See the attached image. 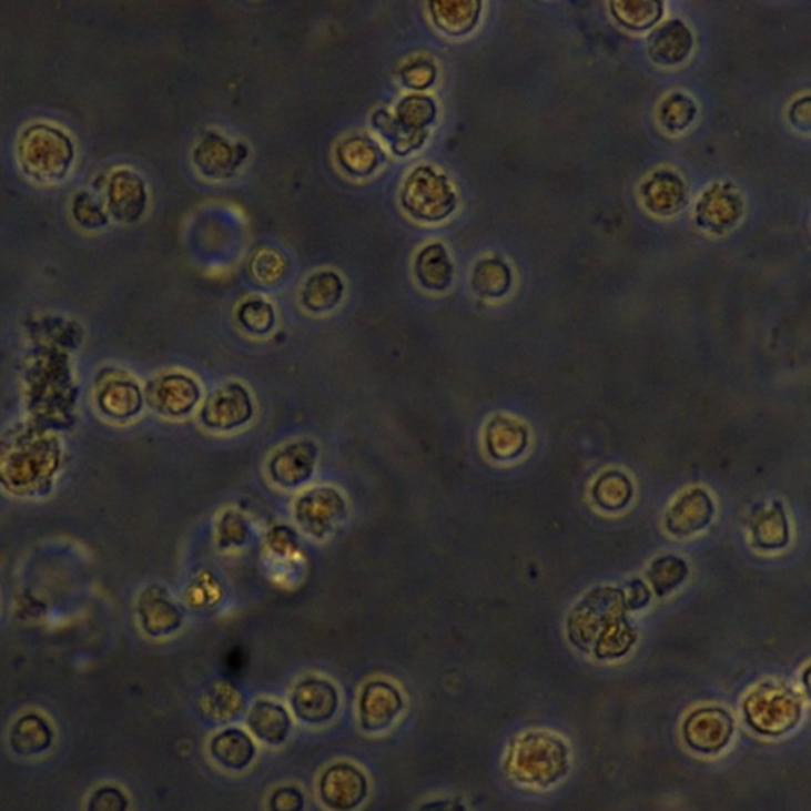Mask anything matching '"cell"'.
Listing matches in <instances>:
<instances>
[{
    "mask_svg": "<svg viewBox=\"0 0 811 811\" xmlns=\"http://www.w3.org/2000/svg\"><path fill=\"white\" fill-rule=\"evenodd\" d=\"M58 450L50 439L20 436L0 447V480L10 490H37L43 479L53 476Z\"/></svg>",
    "mask_w": 811,
    "mask_h": 811,
    "instance_id": "obj_1",
    "label": "cell"
},
{
    "mask_svg": "<svg viewBox=\"0 0 811 811\" xmlns=\"http://www.w3.org/2000/svg\"><path fill=\"white\" fill-rule=\"evenodd\" d=\"M22 170L40 183H55L69 172L73 146L69 136L51 125H32L18 144Z\"/></svg>",
    "mask_w": 811,
    "mask_h": 811,
    "instance_id": "obj_2",
    "label": "cell"
},
{
    "mask_svg": "<svg viewBox=\"0 0 811 811\" xmlns=\"http://www.w3.org/2000/svg\"><path fill=\"white\" fill-rule=\"evenodd\" d=\"M402 202L414 220L438 222L446 220L455 210L457 195L446 176L424 165L407 176Z\"/></svg>",
    "mask_w": 811,
    "mask_h": 811,
    "instance_id": "obj_3",
    "label": "cell"
},
{
    "mask_svg": "<svg viewBox=\"0 0 811 811\" xmlns=\"http://www.w3.org/2000/svg\"><path fill=\"white\" fill-rule=\"evenodd\" d=\"M296 524L316 539L335 533L347 516L343 495L333 487H316L303 491L294 506Z\"/></svg>",
    "mask_w": 811,
    "mask_h": 811,
    "instance_id": "obj_4",
    "label": "cell"
},
{
    "mask_svg": "<svg viewBox=\"0 0 811 811\" xmlns=\"http://www.w3.org/2000/svg\"><path fill=\"white\" fill-rule=\"evenodd\" d=\"M254 416V403L243 384L222 385L203 403L200 420L211 432L227 433L250 424Z\"/></svg>",
    "mask_w": 811,
    "mask_h": 811,
    "instance_id": "obj_5",
    "label": "cell"
},
{
    "mask_svg": "<svg viewBox=\"0 0 811 811\" xmlns=\"http://www.w3.org/2000/svg\"><path fill=\"white\" fill-rule=\"evenodd\" d=\"M318 450L313 440L287 444L272 455L268 474L281 488H298L313 477Z\"/></svg>",
    "mask_w": 811,
    "mask_h": 811,
    "instance_id": "obj_6",
    "label": "cell"
},
{
    "mask_svg": "<svg viewBox=\"0 0 811 811\" xmlns=\"http://www.w3.org/2000/svg\"><path fill=\"white\" fill-rule=\"evenodd\" d=\"M202 396L194 377L183 373L165 374L150 388L151 406L165 417H186L197 407Z\"/></svg>",
    "mask_w": 811,
    "mask_h": 811,
    "instance_id": "obj_7",
    "label": "cell"
},
{
    "mask_svg": "<svg viewBox=\"0 0 811 811\" xmlns=\"http://www.w3.org/2000/svg\"><path fill=\"white\" fill-rule=\"evenodd\" d=\"M368 794V781L354 766L339 762L321 779L322 802L333 811H352L362 805Z\"/></svg>",
    "mask_w": 811,
    "mask_h": 811,
    "instance_id": "obj_8",
    "label": "cell"
},
{
    "mask_svg": "<svg viewBox=\"0 0 811 811\" xmlns=\"http://www.w3.org/2000/svg\"><path fill=\"white\" fill-rule=\"evenodd\" d=\"M403 710L402 692L387 681H372L361 696V721L368 732H381L394 724Z\"/></svg>",
    "mask_w": 811,
    "mask_h": 811,
    "instance_id": "obj_9",
    "label": "cell"
},
{
    "mask_svg": "<svg viewBox=\"0 0 811 811\" xmlns=\"http://www.w3.org/2000/svg\"><path fill=\"white\" fill-rule=\"evenodd\" d=\"M339 706L336 688L327 680L306 679L296 685L292 707L300 720L310 724L327 723Z\"/></svg>",
    "mask_w": 811,
    "mask_h": 811,
    "instance_id": "obj_10",
    "label": "cell"
},
{
    "mask_svg": "<svg viewBox=\"0 0 811 811\" xmlns=\"http://www.w3.org/2000/svg\"><path fill=\"white\" fill-rule=\"evenodd\" d=\"M148 194L142 178L129 170L111 176L109 186L110 213L121 222H135L146 210Z\"/></svg>",
    "mask_w": 811,
    "mask_h": 811,
    "instance_id": "obj_11",
    "label": "cell"
},
{
    "mask_svg": "<svg viewBox=\"0 0 811 811\" xmlns=\"http://www.w3.org/2000/svg\"><path fill=\"white\" fill-rule=\"evenodd\" d=\"M139 614L144 631L151 636L172 635L183 625V612L164 588H148L140 599Z\"/></svg>",
    "mask_w": 811,
    "mask_h": 811,
    "instance_id": "obj_12",
    "label": "cell"
},
{
    "mask_svg": "<svg viewBox=\"0 0 811 811\" xmlns=\"http://www.w3.org/2000/svg\"><path fill=\"white\" fill-rule=\"evenodd\" d=\"M732 724L728 713L720 709H702L692 713L687 724V739L696 750L713 753L731 739Z\"/></svg>",
    "mask_w": 811,
    "mask_h": 811,
    "instance_id": "obj_13",
    "label": "cell"
},
{
    "mask_svg": "<svg viewBox=\"0 0 811 811\" xmlns=\"http://www.w3.org/2000/svg\"><path fill=\"white\" fill-rule=\"evenodd\" d=\"M239 148L224 136L211 133L195 148V164L203 175L213 178V180H224L239 169L240 162L244 158V154L239 153Z\"/></svg>",
    "mask_w": 811,
    "mask_h": 811,
    "instance_id": "obj_14",
    "label": "cell"
},
{
    "mask_svg": "<svg viewBox=\"0 0 811 811\" xmlns=\"http://www.w3.org/2000/svg\"><path fill=\"white\" fill-rule=\"evenodd\" d=\"M698 216L699 222L709 231H728L740 216L739 195L724 186L710 189L699 203Z\"/></svg>",
    "mask_w": 811,
    "mask_h": 811,
    "instance_id": "obj_15",
    "label": "cell"
},
{
    "mask_svg": "<svg viewBox=\"0 0 811 811\" xmlns=\"http://www.w3.org/2000/svg\"><path fill=\"white\" fill-rule=\"evenodd\" d=\"M433 22L447 36L460 37L472 32L479 21L480 2L473 0H444L429 3Z\"/></svg>",
    "mask_w": 811,
    "mask_h": 811,
    "instance_id": "obj_16",
    "label": "cell"
},
{
    "mask_svg": "<svg viewBox=\"0 0 811 811\" xmlns=\"http://www.w3.org/2000/svg\"><path fill=\"white\" fill-rule=\"evenodd\" d=\"M692 47V37L687 26L680 21L666 22L651 36L650 54L662 65L679 64Z\"/></svg>",
    "mask_w": 811,
    "mask_h": 811,
    "instance_id": "obj_17",
    "label": "cell"
},
{
    "mask_svg": "<svg viewBox=\"0 0 811 811\" xmlns=\"http://www.w3.org/2000/svg\"><path fill=\"white\" fill-rule=\"evenodd\" d=\"M253 734L270 746H280L291 731V717L280 703L258 701L247 717Z\"/></svg>",
    "mask_w": 811,
    "mask_h": 811,
    "instance_id": "obj_18",
    "label": "cell"
},
{
    "mask_svg": "<svg viewBox=\"0 0 811 811\" xmlns=\"http://www.w3.org/2000/svg\"><path fill=\"white\" fill-rule=\"evenodd\" d=\"M100 409L116 420H128L139 416L143 407V395L139 385L132 381H111L99 396Z\"/></svg>",
    "mask_w": 811,
    "mask_h": 811,
    "instance_id": "obj_19",
    "label": "cell"
},
{
    "mask_svg": "<svg viewBox=\"0 0 811 811\" xmlns=\"http://www.w3.org/2000/svg\"><path fill=\"white\" fill-rule=\"evenodd\" d=\"M211 754L231 770H243L253 762L255 746L242 729H225L211 740Z\"/></svg>",
    "mask_w": 811,
    "mask_h": 811,
    "instance_id": "obj_20",
    "label": "cell"
},
{
    "mask_svg": "<svg viewBox=\"0 0 811 811\" xmlns=\"http://www.w3.org/2000/svg\"><path fill=\"white\" fill-rule=\"evenodd\" d=\"M416 276L418 283L428 291H446L454 276V266L443 244H429L416 258Z\"/></svg>",
    "mask_w": 811,
    "mask_h": 811,
    "instance_id": "obj_21",
    "label": "cell"
},
{
    "mask_svg": "<svg viewBox=\"0 0 811 811\" xmlns=\"http://www.w3.org/2000/svg\"><path fill=\"white\" fill-rule=\"evenodd\" d=\"M336 158H338L339 165L351 175L368 176L379 165L383 154L373 140L357 135L349 136L338 144Z\"/></svg>",
    "mask_w": 811,
    "mask_h": 811,
    "instance_id": "obj_22",
    "label": "cell"
},
{
    "mask_svg": "<svg viewBox=\"0 0 811 811\" xmlns=\"http://www.w3.org/2000/svg\"><path fill=\"white\" fill-rule=\"evenodd\" d=\"M344 285L338 274L318 272L306 281L302 292V303L311 313H328L339 305Z\"/></svg>",
    "mask_w": 811,
    "mask_h": 811,
    "instance_id": "obj_23",
    "label": "cell"
},
{
    "mask_svg": "<svg viewBox=\"0 0 811 811\" xmlns=\"http://www.w3.org/2000/svg\"><path fill=\"white\" fill-rule=\"evenodd\" d=\"M647 205L657 213H673L683 205L685 186L679 178L661 173L651 178L643 189Z\"/></svg>",
    "mask_w": 811,
    "mask_h": 811,
    "instance_id": "obj_24",
    "label": "cell"
},
{
    "mask_svg": "<svg viewBox=\"0 0 811 811\" xmlns=\"http://www.w3.org/2000/svg\"><path fill=\"white\" fill-rule=\"evenodd\" d=\"M435 118L436 105L428 95H406L396 107L395 120L406 131L425 132Z\"/></svg>",
    "mask_w": 811,
    "mask_h": 811,
    "instance_id": "obj_25",
    "label": "cell"
},
{
    "mask_svg": "<svg viewBox=\"0 0 811 811\" xmlns=\"http://www.w3.org/2000/svg\"><path fill=\"white\" fill-rule=\"evenodd\" d=\"M509 285L510 272L501 262L488 258L474 268L473 287L479 295L496 298L505 295Z\"/></svg>",
    "mask_w": 811,
    "mask_h": 811,
    "instance_id": "obj_26",
    "label": "cell"
},
{
    "mask_svg": "<svg viewBox=\"0 0 811 811\" xmlns=\"http://www.w3.org/2000/svg\"><path fill=\"white\" fill-rule=\"evenodd\" d=\"M51 732L40 718H22L11 732V746L22 754L40 753L50 746Z\"/></svg>",
    "mask_w": 811,
    "mask_h": 811,
    "instance_id": "obj_27",
    "label": "cell"
},
{
    "mask_svg": "<svg viewBox=\"0 0 811 811\" xmlns=\"http://www.w3.org/2000/svg\"><path fill=\"white\" fill-rule=\"evenodd\" d=\"M612 10L615 18L635 31H643L650 28L661 18L662 6L659 2H614Z\"/></svg>",
    "mask_w": 811,
    "mask_h": 811,
    "instance_id": "obj_28",
    "label": "cell"
},
{
    "mask_svg": "<svg viewBox=\"0 0 811 811\" xmlns=\"http://www.w3.org/2000/svg\"><path fill=\"white\" fill-rule=\"evenodd\" d=\"M236 316H239V322L242 324V327L255 336L268 335L274 324H276V314H274L273 306L262 298H253L244 302L240 306Z\"/></svg>",
    "mask_w": 811,
    "mask_h": 811,
    "instance_id": "obj_29",
    "label": "cell"
},
{
    "mask_svg": "<svg viewBox=\"0 0 811 811\" xmlns=\"http://www.w3.org/2000/svg\"><path fill=\"white\" fill-rule=\"evenodd\" d=\"M373 121L376 124L377 131L383 133L385 139L391 140L395 154H409L410 151L422 146V143L425 142V136H427V132L406 131V129H403L396 122L395 118L388 116L383 111L377 113L373 118Z\"/></svg>",
    "mask_w": 811,
    "mask_h": 811,
    "instance_id": "obj_30",
    "label": "cell"
},
{
    "mask_svg": "<svg viewBox=\"0 0 811 811\" xmlns=\"http://www.w3.org/2000/svg\"><path fill=\"white\" fill-rule=\"evenodd\" d=\"M251 270L262 283L276 284L283 280L285 272H287V262L276 251L262 250L254 255Z\"/></svg>",
    "mask_w": 811,
    "mask_h": 811,
    "instance_id": "obj_31",
    "label": "cell"
},
{
    "mask_svg": "<svg viewBox=\"0 0 811 811\" xmlns=\"http://www.w3.org/2000/svg\"><path fill=\"white\" fill-rule=\"evenodd\" d=\"M696 109L691 100L676 95L665 103L661 110L662 122L670 131H681L695 118Z\"/></svg>",
    "mask_w": 811,
    "mask_h": 811,
    "instance_id": "obj_32",
    "label": "cell"
},
{
    "mask_svg": "<svg viewBox=\"0 0 811 811\" xmlns=\"http://www.w3.org/2000/svg\"><path fill=\"white\" fill-rule=\"evenodd\" d=\"M402 78L407 88L422 91V89L432 87L433 81H435L436 78V69L432 62L420 59V61L407 64L405 69L402 70Z\"/></svg>",
    "mask_w": 811,
    "mask_h": 811,
    "instance_id": "obj_33",
    "label": "cell"
},
{
    "mask_svg": "<svg viewBox=\"0 0 811 811\" xmlns=\"http://www.w3.org/2000/svg\"><path fill=\"white\" fill-rule=\"evenodd\" d=\"M125 809H128V801L116 788H105V790L95 792L89 803V811H125Z\"/></svg>",
    "mask_w": 811,
    "mask_h": 811,
    "instance_id": "obj_34",
    "label": "cell"
},
{
    "mask_svg": "<svg viewBox=\"0 0 811 811\" xmlns=\"http://www.w3.org/2000/svg\"><path fill=\"white\" fill-rule=\"evenodd\" d=\"M270 807H272V811H303L305 799H303L302 791L294 787L280 788L272 795Z\"/></svg>",
    "mask_w": 811,
    "mask_h": 811,
    "instance_id": "obj_35",
    "label": "cell"
},
{
    "mask_svg": "<svg viewBox=\"0 0 811 811\" xmlns=\"http://www.w3.org/2000/svg\"><path fill=\"white\" fill-rule=\"evenodd\" d=\"M418 811H465V809L458 802L440 801L425 803Z\"/></svg>",
    "mask_w": 811,
    "mask_h": 811,
    "instance_id": "obj_36",
    "label": "cell"
}]
</instances>
